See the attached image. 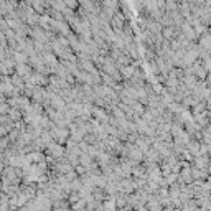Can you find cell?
Masks as SVG:
<instances>
[{"instance_id":"6da1fadb","label":"cell","mask_w":211,"mask_h":211,"mask_svg":"<svg viewBox=\"0 0 211 211\" xmlns=\"http://www.w3.org/2000/svg\"><path fill=\"white\" fill-rule=\"evenodd\" d=\"M0 135H5V127L0 125Z\"/></svg>"}]
</instances>
